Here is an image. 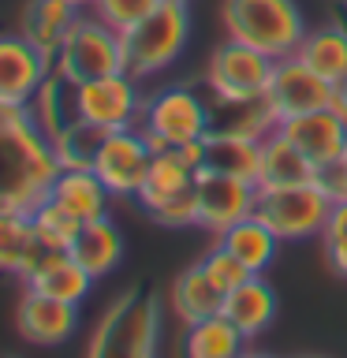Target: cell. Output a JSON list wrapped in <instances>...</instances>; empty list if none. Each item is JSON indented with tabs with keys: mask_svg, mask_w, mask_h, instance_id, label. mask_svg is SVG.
<instances>
[{
	"mask_svg": "<svg viewBox=\"0 0 347 358\" xmlns=\"http://www.w3.org/2000/svg\"><path fill=\"white\" fill-rule=\"evenodd\" d=\"M190 34V11L187 0H161L150 15L120 34L123 38V71L139 83L153 78L157 71L172 67L179 60Z\"/></svg>",
	"mask_w": 347,
	"mask_h": 358,
	"instance_id": "obj_1",
	"label": "cell"
},
{
	"mask_svg": "<svg viewBox=\"0 0 347 358\" xmlns=\"http://www.w3.org/2000/svg\"><path fill=\"white\" fill-rule=\"evenodd\" d=\"M224 30L235 41L262 49L273 60H284L306 38V22L295 0H224Z\"/></svg>",
	"mask_w": 347,
	"mask_h": 358,
	"instance_id": "obj_2",
	"label": "cell"
},
{
	"mask_svg": "<svg viewBox=\"0 0 347 358\" xmlns=\"http://www.w3.org/2000/svg\"><path fill=\"white\" fill-rule=\"evenodd\" d=\"M161 336V306L153 295L127 291L105 310L90 336V355L97 358H146L157 351Z\"/></svg>",
	"mask_w": 347,
	"mask_h": 358,
	"instance_id": "obj_3",
	"label": "cell"
},
{
	"mask_svg": "<svg viewBox=\"0 0 347 358\" xmlns=\"http://www.w3.org/2000/svg\"><path fill=\"white\" fill-rule=\"evenodd\" d=\"M52 71L67 83H90L123 71V38L97 15H78L52 56Z\"/></svg>",
	"mask_w": 347,
	"mask_h": 358,
	"instance_id": "obj_4",
	"label": "cell"
},
{
	"mask_svg": "<svg viewBox=\"0 0 347 358\" xmlns=\"http://www.w3.org/2000/svg\"><path fill=\"white\" fill-rule=\"evenodd\" d=\"M139 131L150 138L153 150H176L183 142L209 134V101L198 97L190 86H164L146 97Z\"/></svg>",
	"mask_w": 347,
	"mask_h": 358,
	"instance_id": "obj_5",
	"label": "cell"
},
{
	"mask_svg": "<svg viewBox=\"0 0 347 358\" xmlns=\"http://www.w3.org/2000/svg\"><path fill=\"white\" fill-rule=\"evenodd\" d=\"M332 213V198L313 183H288V187H257L254 217H262L280 235V243L310 239L325 231V220Z\"/></svg>",
	"mask_w": 347,
	"mask_h": 358,
	"instance_id": "obj_6",
	"label": "cell"
},
{
	"mask_svg": "<svg viewBox=\"0 0 347 358\" xmlns=\"http://www.w3.org/2000/svg\"><path fill=\"white\" fill-rule=\"evenodd\" d=\"M146 94L139 86V78L127 71L105 75V78H90V83L75 86V112L78 120L94 123L101 131H123V127H139L142 120Z\"/></svg>",
	"mask_w": 347,
	"mask_h": 358,
	"instance_id": "obj_7",
	"label": "cell"
},
{
	"mask_svg": "<svg viewBox=\"0 0 347 358\" xmlns=\"http://www.w3.org/2000/svg\"><path fill=\"white\" fill-rule=\"evenodd\" d=\"M276 60L265 56L262 49L246 41L228 38L224 45H217V52L209 56L206 67V86L213 97L220 101H243V97H257L269 90V78H273Z\"/></svg>",
	"mask_w": 347,
	"mask_h": 358,
	"instance_id": "obj_8",
	"label": "cell"
},
{
	"mask_svg": "<svg viewBox=\"0 0 347 358\" xmlns=\"http://www.w3.org/2000/svg\"><path fill=\"white\" fill-rule=\"evenodd\" d=\"M153 145L139 127H123V131H108L97 145L94 157V172L101 176V183L112 190V198H139V190L146 183L153 161Z\"/></svg>",
	"mask_w": 347,
	"mask_h": 358,
	"instance_id": "obj_9",
	"label": "cell"
},
{
	"mask_svg": "<svg viewBox=\"0 0 347 358\" xmlns=\"http://www.w3.org/2000/svg\"><path fill=\"white\" fill-rule=\"evenodd\" d=\"M265 94H269V101H273L276 116L280 120H291V116H302V112L332 108L336 97H340V90L291 52V56H284V60H276Z\"/></svg>",
	"mask_w": 347,
	"mask_h": 358,
	"instance_id": "obj_10",
	"label": "cell"
},
{
	"mask_svg": "<svg viewBox=\"0 0 347 358\" xmlns=\"http://www.w3.org/2000/svg\"><path fill=\"white\" fill-rule=\"evenodd\" d=\"M194 194H198V224L213 235H220L224 228H232L235 220H243L246 213H254L257 183L239 176H224L213 168H201L194 179Z\"/></svg>",
	"mask_w": 347,
	"mask_h": 358,
	"instance_id": "obj_11",
	"label": "cell"
},
{
	"mask_svg": "<svg viewBox=\"0 0 347 358\" xmlns=\"http://www.w3.org/2000/svg\"><path fill=\"white\" fill-rule=\"evenodd\" d=\"M49 75L52 60L38 45H30L22 34H0V101L30 108Z\"/></svg>",
	"mask_w": 347,
	"mask_h": 358,
	"instance_id": "obj_12",
	"label": "cell"
},
{
	"mask_svg": "<svg viewBox=\"0 0 347 358\" xmlns=\"http://www.w3.org/2000/svg\"><path fill=\"white\" fill-rule=\"evenodd\" d=\"M22 280H27V287L45 291V295L64 299V302H75V306L94 287V276L75 262L71 250H56V246H45V243L38 246V254H34V262L22 273Z\"/></svg>",
	"mask_w": 347,
	"mask_h": 358,
	"instance_id": "obj_13",
	"label": "cell"
},
{
	"mask_svg": "<svg viewBox=\"0 0 347 358\" xmlns=\"http://www.w3.org/2000/svg\"><path fill=\"white\" fill-rule=\"evenodd\" d=\"M280 131L306 153V161L313 168L347 153V123H344L340 112H336V105L318 108V112H302V116H291V120H280Z\"/></svg>",
	"mask_w": 347,
	"mask_h": 358,
	"instance_id": "obj_14",
	"label": "cell"
},
{
	"mask_svg": "<svg viewBox=\"0 0 347 358\" xmlns=\"http://www.w3.org/2000/svg\"><path fill=\"white\" fill-rule=\"evenodd\" d=\"M19 329L30 343H41V347L67 343L78 329V306L27 287L19 302Z\"/></svg>",
	"mask_w": 347,
	"mask_h": 358,
	"instance_id": "obj_15",
	"label": "cell"
},
{
	"mask_svg": "<svg viewBox=\"0 0 347 358\" xmlns=\"http://www.w3.org/2000/svg\"><path fill=\"white\" fill-rule=\"evenodd\" d=\"M220 313L246 336V340H254V336H262L276 317V291L262 280V273H254V276H246L239 287H232L228 295H224Z\"/></svg>",
	"mask_w": 347,
	"mask_h": 358,
	"instance_id": "obj_16",
	"label": "cell"
},
{
	"mask_svg": "<svg viewBox=\"0 0 347 358\" xmlns=\"http://www.w3.org/2000/svg\"><path fill=\"white\" fill-rule=\"evenodd\" d=\"M276 127H280V116H276L269 94L243 97V101L213 97V105H209V131L246 134V138H269Z\"/></svg>",
	"mask_w": 347,
	"mask_h": 358,
	"instance_id": "obj_17",
	"label": "cell"
},
{
	"mask_svg": "<svg viewBox=\"0 0 347 358\" xmlns=\"http://www.w3.org/2000/svg\"><path fill=\"white\" fill-rule=\"evenodd\" d=\"M67 250H71V257L86 268L90 276L101 280V276H108L112 268L120 265L123 235H120V228L108 217H94V220H83V228H78L75 243L67 246Z\"/></svg>",
	"mask_w": 347,
	"mask_h": 358,
	"instance_id": "obj_18",
	"label": "cell"
},
{
	"mask_svg": "<svg viewBox=\"0 0 347 358\" xmlns=\"http://www.w3.org/2000/svg\"><path fill=\"white\" fill-rule=\"evenodd\" d=\"M49 194L60 201L64 209H71L78 220L108 217L112 190L101 183V176L94 172V168H60V176L52 179Z\"/></svg>",
	"mask_w": 347,
	"mask_h": 358,
	"instance_id": "obj_19",
	"label": "cell"
},
{
	"mask_svg": "<svg viewBox=\"0 0 347 358\" xmlns=\"http://www.w3.org/2000/svg\"><path fill=\"white\" fill-rule=\"evenodd\" d=\"M78 15H83V8H75L71 0H30L22 8V38L30 45H38L52 60Z\"/></svg>",
	"mask_w": 347,
	"mask_h": 358,
	"instance_id": "obj_20",
	"label": "cell"
},
{
	"mask_svg": "<svg viewBox=\"0 0 347 358\" xmlns=\"http://www.w3.org/2000/svg\"><path fill=\"white\" fill-rule=\"evenodd\" d=\"M295 56L302 64H310L321 78H329L336 90H347V30L340 22L306 30V38L299 41Z\"/></svg>",
	"mask_w": 347,
	"mask_h": 358,
	"instance_id": "obj_21",
	"label": "cell"
},
{
	"mask_svg": "<svg viewBox=\"0 0 347 358\" xmlns=\"http://www.w3.org/2000/svg\"><path fill=\"white\" fill-rule=\"evenodd\" d=\"M217 243H224L228 250L239 257V262L250 268V273H265L276 257V246H280V235L269 228L262 217L246 213L243 220H235L232 228H224L217 235Z\"/></svg>",
	"mask_w": 347,
	"mask_h": 358,
	"instance_id": "obj_22",
	"label": "cell"
},
{
	"mask_svg": "<svg viewBox=\"0 0 347 358\" xmlns=\"http://www.w3.org/2000/svg\"><path fill=\"white\" fill-rule=\"evenodd\" d=\"M310 179H313V164L284 131L276 127L269 138H262L257 187H288V183H310Z\"/></svg>",
	"mask_w": 347,
	"mask_h": 358,
	"instance_id": "obj_23",
	"label": "cell"
},
{
	"mask_svg": "<svg viewBox=\"0 0 347 358\" xmlns=\"http://www.w3.org/2000/svg\"><path fill=\"white\" fill-rule=\"evenodd\" d=\"M213 172L239 176L257 183V168H262V138H246V134L228 131H209L206 134V164Z\"/></svg>",
	"mask_w": 347,
	"mask_h": 358,
	"instance_id": "obj_24",
	"label": "cell"
},
{
	"mask_svg": "<svg viewBox=\"0 0 347 358\" xmlns=\"http://www.w3.org/2000/svg\"><path fill=\"white\" fill-rule=\"evenodd\" d=\"M194 179H198V172L176 150H157L153 161H150V172H146V183L139 190V206L150 213V209L161 206V201L194 190Z\"/></svg>",
	"mask_w": 347,
	"mask_h": 358,
	"instance_id": "obj_25",
	"label": "cell"
},
{
	"mask_svg": "<svg viewBox=\"0 0 347 358\" xmlns=\"http://www.w3.org/2000/svg\"><path fill=\"white\" fill-rule=\"evenodd\" d=\"M172 310L183 324H194L201 317H213V313L224 310V291L209 280V273L201 268V262H194L190 268L176 276L172 284Z\"/></svg>",
	"mask_w": 347,
	"mask_h": 358,
	"instance_id": "obj_26",
	"label": "cell"
},
{
	"mask_svg": "<svg viewBox=\"0 0 347 358\" xmlns=\"http://www.w3.org/2000/svg\"><path fill=\"white\" fill-rule=\"evenodd\" d=\"M38 228L27 209H0V273L22 276L38 254Z\"/></svg>",
	"mask_w": 347,
	"mask_h": 358,
	"instance_id": "obj_27",
	"label": "cell"
},
{
	"mask_svg": "<svg viewBox=\"0 0 347 358\" xmlns=\"http://www.w3.org/2000/svg\"><path fill=\"white\" fill-rule=\"evenodd\" d=\"M243 343H246V336L224 313H213V317L187 324V336H183V351L190 358H232L243 351Z\"/></svg>",
	"mask_w": 347,
	"mask_h": 358,
	"instance_id": "obj_28",
	"label": "cell"
},
{
	"mask_svg": "<svg viewBox=\"0 0 347 358\" xmlns=\"http://www.w3.org/2000/svg\"><path fill=\"white\" fill-rule=\"evenodd\" d=\"M108 131L94 127L86 120H75L52 138V150L60 157V168H94V157H97V145Z\"/></svg>",
	"mask_w": 347,
	"mask_h": 358,
	"instance_id": "obj_29",
	"label": "cell"
},
{
	"mask_svg": "<svg viewBox=\"0 0 347 358\" xmlns=\"http://www.w3.org/2000/svg\"><path fill=\"white\" fill-rule=\"evenodd\" d=\"M30 217H34V228H38V239L45 246H56V250H67V246L75 243L78 228H83V220H78L71 209H64L52 194H45L38 206L30 209Z\"/></svg>",
	"mask_w": 347,
	"mask_h": 358,
	"instance_id": "obj_30",
	"label": "cell"
},
{
	"mask_svg": "<svg viewBox=\"0 0 347 358\" xmlns=\"http://www.w3.org/2000/svg\"><path fill=\"white\" fill-rule=\"evenodd\" d=\"M201 268H206V273H209V280H213V284H217V287L224 291V295H228L232 287H239L246 276H254L250 268H246V265H243L239 257H235V254H232L224 243L209 246V250H206V257H201Z\"/></svg>",
	"mask_w": 347,
	"mask_h": 358,
	"instance_id": "obj_31",
	"label": "cell"
},
{
	"mask_svg": "<svg viewBox=\"0 0 347 358\" xmlns=\"http://www.w3.org/2000/svg\"><path fill=\"white\" fill-rule=\"evenodd\" d=\"M161 4V0H94V15L105 19L112 30H127L134 27L139 19H146L150 11Z\"/></svg>",
	"mask_w": 347,
	"mask_h": 358,
	"instance_id": "obj_32",
	"label": "cell"
},
{
	"mask_svg": "<svg viewBox=\"0 0 347 358\" xmlns=\"http://www.w3.org/2000/svg\"><path fill=\"white\" fill-rule=\"evenodd\" d=\"M325 254H329L332 268L340 276H347V198L332 201V213L325 220Z\"/></svg>",
	"mask_w": 347,
	"mask_h": 358,
	"instance_id": "obj_33",
	"label": "cell"
},
{
	"mask_svg": "<svg viewBox=\"0 0 347 358\" xmlns=\"http://www.w3.org/2000/svg\"><path fill=\"white\" fill-rule=\"evenodd\" d=\"M313 183H318L332 201H344L347 198V153L313 168Z\"/></svg>",
	"mask_w": 347,
	"mask_h": 358,
	"instance_id": "obj_34",
	"label": "cell"
},
{
	"mask_svg": "<svg viewBox=\"0 0 347 358\" xmlns=\"http://www.w3.org/2000/svg\"><path fill=\"white\" fill-rule=\"evenodd\" d=\"M75 8H94V0H71Z\"/></svg>",
	"mask_w": 347,
	"mask_h": 358,
	"instance_id": "obj_35",
	"label": "cell"
}]
</instances>
